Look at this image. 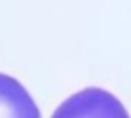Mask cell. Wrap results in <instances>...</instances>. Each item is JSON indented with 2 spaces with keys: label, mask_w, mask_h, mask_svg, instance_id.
Returning <instances> with one entry per match:
<instances>
[{
  "label": "cell",
  "mask_w": 131,
  "mask_h": 118,
  "mask_svg": "<svg viewBox=\"0 0 131 118\" xmlns=\"http://www.w3.org/2000/svg\"><path fill=\"white\" fill-rule=\"evenodd\" d=\"M52 118H129V114L111 93L101 88H86L68 97Z\"/></svg>",
  "instance_id": "obj_1"
},
{
  "label": "cell",
  "mask_w": 131,
  "mask_h": 118,
  "mask_svg": "<svg viewBox=\"0 0 131 118\" xmlns=\"http://www.w3.org/2000/svg\"><path fill=\"white\" fill-rule=\"evenodd\" d=\"M0 118H41L27 89L6 73H0Z\"/></svg>",
  "instance_id": "obj_2"
}]
</instances>
